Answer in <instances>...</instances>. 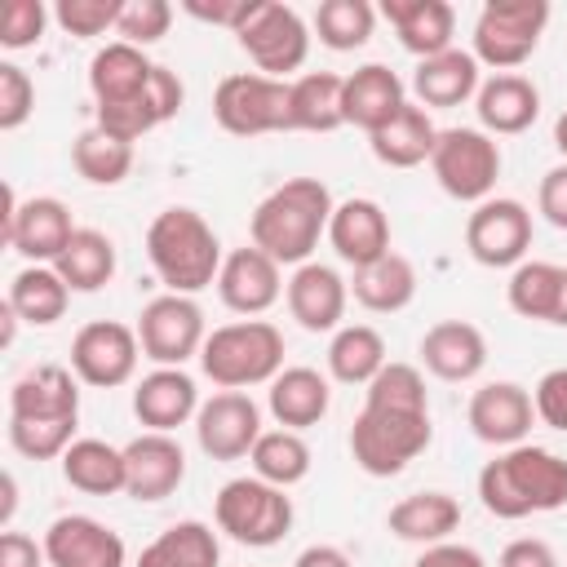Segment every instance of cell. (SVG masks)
<instances>
[{"label": "cell", "mask_w": 567, "mask_h": 567, "mask_svg": "<svg viewBox=\"0 0 567 567\" xmlns=\"http://www.w3.org/2000/svg\"><path fill=\"white\" fill-rule=\"evenodd\" d=\"M416 354H421V368L430 377L456 385V381H474L483 372V363H487V337L470 319H443V323L425 328Z\"/></svg>", "instance_id": "25"}, {"label": "cell", "mask_w": 567, "mask_h": 567, "mask_svg": "<svg viewBox=\"0 0 567 567\" xmlns=\"http://www.w3.org/2000/svg\"><path fill=\"white\" fill-rule=\"evenodd\" d=\"M478 501L492 518L509 523L527 514H554L567 505V461L536 443L505 447L478 470Z\"/></svg>", "instance_id": "5"}, {"label": "cell", "mask_w": 567, "mask_h": 567, "mask_svg": "<svg viewBox=\"0 0 567 567\" xmlns=\"http://www.w3.org/2000/svg\"><path fill=\"white\" fill-rule=\"evenodd\" d=\"M62 478L84 492V496H115L124 492L128 483V470H124V447L106 443V439H75L66 452H62Z\"/></svg>", "instance_id": "35"}, {"label": "cell", "mask_w": 567, "mask_h": 567, "mask_svg": "<svg viewBox=\"0 0 567 567\" xmlns=\"http://www.w3.org/2000/svg\"><path fill=\"white\" fill-rule=\"evenodd\" d=\"M284 301L288 315L306 328V332H337L346 319V301H350V284L323 266V261H306L288 275L284 284Z\"/></svg>", "instance_id": "22"}, {"label": "cell", "mask_w": 567, "mask_h": 567, "mask_svg": "<svg viewBox=\"0 0 567 567\" xmlns=\"http://www.w3.org/2000/svg\"><path fill=\"white\" fill-rule=\"evenodd\" d=\"M252 474L275 483V487H297L310 474V443L297 430H261V439L248 452Z\"/></svg>", "instance_id": "42"}, {"label": "cell", "mask_w": 567, "mask_h": 567, "mask_svg": "<svg viewBox=\"0 0 567 567\" xmlns=\"http://www.w3.org/2000/svg\"><path fill=\"white\" fill-rule=\"evenodd\" d=\"M239 49L252 58V66L270 80H284L288 71H297L310 53V27L292 4L279 0H257L252 18L235 31Z\"/></svg>", "instance_id": "14"}, {"label": "cell", "mask_w": 567, "mask_h": 567, "mask_svg": "<svg viewBox=\"0 0 567 567\" xmlns=\"http://www.w3.org/2000/svg\"><path fill=\"white\" fill-rule=\"evenodd\" d=\"M80 425V377L62 363L22 372L9 390V443L27 461H62Z\"/></svg>", "instance_id": "3"}, {"label": "cell", "mask_w": 567, "mask_h": 567, "mask_svg": "<svg viewBox=\"0 0 567 567\" xmlns=\"http://www.w3.org/2000/svg\"><path fill=\"white\" fill-rule=\"evenodd\" d=\"M80 226L71 221V208L58 195H31L18 199V190L4 182V213H0V235L4 244L27 257L31 266H53L62 248L71 244Z\"/></svg>", "instance_id": "12"}, {"label": "cell", "mask_w": 567, "mask_h": 567, "mask_svg": "<svg viewBox=\"0 0 567 567\" xmlns=\"http://www.w3.org/2000/svg\"><path fill=\"white\" fill-rule=\"evenodd\" d=\"M328 244L332 252L346 261V266H372L377 257L390 252V217L377 199L368 195H350L332 208V221H328Z\"/></svg>", "instance_id": "23"}, {"label": "cell", "mask_w": 567, "mask_h": 567, "mask_svg": "<svg viewBox=\"0 0 567 567\" xmlns=\"http://www.w3.org/2000/svg\"><path fill=\"white\" fill-rule=\"evenodd\" d=\"M501 142L483 128H439L434 155H430V173L443 186V195L461 199V204H483L496 190L501 177Z\"/></svg>", "instance_id": "10"}, {"label": "cell", "mask_w": 567, "mask_h": 567, "mask_svg": "<svg viewBox=\"0 0 567 567\" xmlns=\"http://www.w3.org/2000/svg\"><path fill=\"white\" fill-rule=\"evenodd\" d=\"M89 93L97 128L124 142H137L151 128L168 124L186 102L182 80L168 66L151 62L146 49H133L124 40H111L89 58Z\"/></svg>", "instance_id": "2"}, {"label": "cell", "mask_w": 567, "mask_h": 567, "mask_svg": "<svg viewBox=\"0 0 567 567\" xmlns=\"http://www.w3.org/2000/svg\"><path fill=\"white\" fill-rule=\"evenodd\" d=\"M146 257H151V270L159 275V284L182 297H195L208 284H217V270L226 261L217 230L204 221V213H195L186 204L155 213V221L146 226Z\"/></svg>", "instance_id": "6"}, {"label": "cell", "mask_w": 567, "mask_h": 567, "mask_svg": "<svg viewBox=\"0 0 567 567\" xmlns=\"http://www.w3.org/2000/svg\"><path fill=\"white\" fill-rule=\"evenodd\" d=\"M124 470H128V483L124 492L142 505H155L164 496H173L186 478V452L173 434H155V430H142L137 439L124 443Z\"/></svg>", "instance_id": "21"}, {"label": "cell", "mask_w": 567, "mask_h": 567, "mask_svg": "<svg viewBox=\"0 0 567 567\" xmlns=\"http://www.w3.org/2000/svg\"><path fill=\"white\" fill-rule=\"evenodd\" d=\"M173 27V4L168 0H124V13L115 22V35L133 49H146L155 40H164Z\"/></svg>", "instance_id": "45"}, {"label": "cell", "mask_w": 567, "mask_h": 567, "mask_svg": "<svg viewBox=\"0 0 567 567\" xmlns=\"http://www.w3.org/2000/svg\"><path fill=\"white\" fill-rule=\"evenodd\" d=\"M385 363V337L372 323H341L328 341V377L341 385H368Z\"/></svg>", "instance_id": "36"}, {"label": "cell", "mask_w": 567, "mask_h": 567, "mask_svg": "<svg viewBox=\"0 0 567 567\" xmlns=\"http://www.w3.org/2000/svg\"><path fill=\"white\" fill-rule=\"evenodd\" d=\"M35 111V84L18 62H0V128L13 133Z\"/></svg>", "instance_id": "47"}, {"label": "cell", "mask_w": 567, "mask_h": 567, "mask_svg": "<svg viewBox=\"0 0 567 567\" xmlns=\"http://www.w3.org/2000/svg\"><path fill=\"white\" fill-rule=\"evenodd\" d=\"M332 208H337V199L319 177H288L252 208L248 239L279 266L297 270V266L315 261V248L328 235Z\"/></svg>", "instance_id": "4"}, {"label": "cell", "mask_w": 567, "mask_h": 567, "mask_svg": "<svg viewBox=\"0 0 567 567\" xmlns=\"http://www.w3.org/2000/svg\"><path fill=\"white\" fill-rule=\"evenodd\" d=\"M71 164L89 186H120L133 173V142L106 133V128H84L71 146Z\"/></svg>", "instance_id": "41"}, {"label": "cell", "mask_w": 567, "mask_h": 567, "mask_svg": "<svg viewBox=\"0 0 567 567\" xmlns=\"http://www.w3.org/2000/svg\"><path fill=\"white\" fill-rule=\"evenodd\" d=\"M292 567H354V563H350L346 549H337V545H306V549L292 558Z\"/></svg>", "instance_id": "54"}, {"label": "cell", "mask_w": 567, "mask_h": 567, "mask_svg": "<svg viewBox=\"0 0 567 567\" xmlns=\"http://www.w3.org/2000/svg\"><path fill=\"white\" fill-rule=\"evenodd\" d=\"M53 270L66 279L71 292H97L111 284L115 275V244L111 235L93 230V226H80L71 235V244L62 248V257L53 261Z\"/></svg>", "instance_id": "39"}, {"label": "cell", "mask_w": 567, "mask_h": 567, "mask_svg": "<svg viewBox=\"0 0 567 567\" xmlns=\"http://www.w3.org/2000/svg\"><path fill=\"white\" fill-rule=\"evenodd\" d=\"M199 368L221 390L270 385L284 372V332L270 319H235L208 332Z\"/></svg>", "instance_id": "7"}, {"label": "cell", "mask_w": 567, "mask_h": 567, "mask_svg": "<svg viewBox=\"0 0 567 567\" xmlns=\"http://www.w3.org/2000/svg\"><path fill=\"white\" fill-rule=\"evenodd\" d=\"M381 18L394 27L399 44H403L408 53H416L421 62L452 49L456 9H452L447 0H385V4H381Z\"/></svg>", "instance_id": "28"}, {"label": "cell", "mask_w": 567, "mask_h": 567, "mask_svg": "<svg viewBox=\"0 0 567 567\" xmlns=\"http://www.w3.org/2000/svg\"><path fill=\"white\" fill-rule=\"evenodd\" d=\"M496 567H558V554L549 549V540L540 536H518L501 549Z\"/></svg>", "instance_id": "51"}, {"label": "cell", "mask_w": 567, "mask_h": 567, "mask_svg": "<svg viewBox=\"0 0 567 567\" xmlns=\"http://www.w3.org/2000/svg\"><path fill=\"white\" fill-rule=\"evenodd\" d=\"M350 292H354V301H359L363 310H372V315H399V310H408L412 297H416V266H412L403 252L390 248V252L377 257L372 266H359V270H354Z\"/></svg>", "instance_id": "34"}, {"label": "cell", "mask_w": 567, "mask_h": 567, "mask_svg": "<svg viewBox=\"0 0 567 567\" xmlns=\"http://www.w3.org/2000/svg\"><path fill=\"white\" fill-rule=\"evenodd\" d=\"M532 403H536V416H540L549 430H563V434H567V363H563V368H549V372L536 381Z\"/></svg>", "instance_id": "48"}, {"label": "cell", "mask_w": 567, "mask_h": 567, "mask_svg": "<svg viewBox=\"0 0 567 567\" xmlns=\"http://www.w3.org/2000/svg\"><path fill=\"white\" fill-rule=\"evenodd\" d=\"M49 18L53 13L40 0H9L0 9V44L4 49H31V44H40Z\"/></svg>", "instance_id": "46"}, {"label": "cell", "mask_w": 567, "mask_h": 567, "mask_svg": "<svg viewBox=\"0 0 567 567\" xmlns=\"http://www.w3.org/2000/svg\"><path fill=\"white\" fill-rule=\"evenodd\" d=\"M478 84H483L478 58L470 49H456V44L447 53L416 62V71H412V93H416V106H425V111L461 106L478 93Z\"/></svg>", "instance_id": "27"}, {"label": "cell", "mask_w": 567, "mask_h": 567, "mask_svg": "<svg viewBox=\"0 0 567 567\" xmlns=\"http://www.w3.org/2000/svg\"><path fill=\"white\" fill-rule=\"evenodd\" d=\"M385 527L408 545H439L461 527V501L452 492H412L390 505Z\"/></svg>", "instance_id": "32"}, {"label": "cell", "mask_w": 567, "mask_h": 567, "mask_svg": "<svg viewBox=\"0 0 567 567\" xmlns=\"http://www.w3.org/2000/svg\"><path fill=\"white\" fill-rule=\"evenodd\" d=\"M554 328H567V266H563V288H558V306H554Z\"/></svg>", "instance_id": "56"}, {"label": "cell", "mask_w": 567, "mask_h": 567, "mask_svg": "<svg viewBox=\"0 0 567 567\" xmlns=\"http://www.w3.org/2000/svg\"><path fill=\"white\" fill-rule=\"evenodd\" d=\"M284 266L275 257H266L261 248L244 244L235 252H226L221 270H217V297L226 310L244 315V319H257L266 315L279 297H284Z\"/></svg>", "instance_id": "19"}, {"label": "cell", "mask_w": 567, "mask_h": 567, "mask_svg": "<svg viewBox=\"0 0 567 567\" xmlns=\"http://www.w3.org/2000/svg\"><path fill=\"white\" fill-rule=\"evenodd\" d=\"M558 288H563V266L558 261H518L509 270V284H505V301L518 319H532V323H554V306H558Z\"/></svg>", "instance_id": "40"}, {"label": "cell", "mask_w": 567, "mask_h": 567, "mask_svg": "<svg viewBox=\"0 0 567 567\" xmlns=\"http://www.w3.org/2000/svg\"><path fill=\"white\" fill-rule=\"evenodd\" d=\"M217 563H221L217 532L199 518H182V523L164 527L137 554V567H217Z\"/></svg>", "instance_id": "37"}, {"label": "cell", "mask_w": 567, "mask_h": 567, "mask_svg": "<svg viewBox=\"0 0 567 567\" xmlns=\"http://www.w3.org/2000/svg\"><path fill=\"white\" fill-rule=\"evenodd\" d=\"M412 567H487V558L474 549V545H461V540H439V545H425L416 554Z\"/></svg>", "instance_id": "52"}, {"label": "cell", "mask_w": 567, "mask_h": 567, "mask_svg": "<svg viewBox=\"0 0 567 567\" xmlns=\"http://www.w3.org/2000/svg\"><path fill=\"white\" fill-rule=\"evenodd\" d=\"M536 213H540L549 226L567 230V159L554 164V168L540 177V186H536Z\"/></svg>", "instance_id": "50"}, {"label": "cell", "mask_w": 567, "mask_h": 567, "mask_svg": "<svg viewBox=\"0 0 567 567\" xmlns=\"http://www.w3.org/2000/svg\"><path fill=\"white\" fill-rule=\"evenodd\" d=\"M434 142H439V128L430 120L425 106L408 102L394 120H385L377 133H368V146L372 155L385 164V168H416L434 155Z\"/></svg>", "instance_id": "33"}, {"label": "cell", "mask_w": 567, "mask_h": 567, "mask_svg": "<svg viewBox=\"0 0 567 567\" xmlns=\"http://www.w3.org/2000/svg\"><path fill=\"white\" fill-rule=\"evenodd\" d=\"M465 421H470L478 443L505 452V447L527 443L532 421H536V403H532V394L518 381H487V385H478L470 394Z\"/></svg>", "instance_id": "18"}, {"label": "cell", "mask_w": 567, "mask_h": 567, "mask_svg": "<svg viewBox=\"0 0 567 567\" xmlns=\"http://www.w3.org/2000/svg\"><path fill=\"white\" fill-rule=\"evenodd\" d=\"M44 558L49 567H124L128 549L124 536L89 514H58L44 527Z\"/></svg>", "instance_id": "20"}, {"label": "cell", "mask_w": 567, "mask_h": 567, "mask_svg": "<svg viewBox=\"0 0 567 567\" xmlns=\"http://www.w3.org/2000/svg\"><path fill=\"white\" fill-rule=\"evenodd\" d=\"M137 341H142V359H151L155 368H182L186 359H199L208 341L199 301L182 292L151 297L137 315Z\"/></svg>", "instance_id": "13"}, {"label": "cell", "mask_w": 567, "mask_h": 567, "mask_svg": "<svg viewBox=\"0 0 567 567\" xmlns=\"http://www.w3.org/2000/svg\"><path fill=\"white\" fill-rule=\"evenodd\" d=\"M195 412H199V385L186 368H151L133 385V416L155 434H173L177 425L195 421Z\"/></svg>", "instance_id": "24"}, {"label": "cell", "mask_w": 567, "mask_h": 567, "mask_svg": "<svg viewBox=\"0 0 567 567\" xmlns=\"http://www.w3.org/2000/svg\"><path fill=\"white\" fill-rule=\"evenodd\" d=\"M120 13H124V0H58L53 4V22L75 40L115 31Z\"/></svg>", "instance_id": "44"}, {"label": "cell", "mask_w": 567, "mask_h": 567, "mask_svg": "<svg viewBox=\"0 0 567 567\" xmlns=\"http://www.w3.org/2000/svg\"><path fill=\"white\" fill-rule=\"evenodd\" d=\"M22 323L31 328H49L66 315V301H71V288L66 279L53 270V266H22L9 284V297H4Z\"/></svg>", "instance_id": "38"}, {"label": "cell", "mask_w": 567, "mask_h": 567, "mask_svg": "<svg viewBox=\"0 0 567 567\" xmlns=\"http://www.w3.org/2000/svg\"><path fill=\"white\" fill-rule=\"evenodd\" d=\"M213 518H217V532H226L235 545L270 549L292 532V496L288 487L244 474L221 483V492L213 496Z\"/></svg>", "instance_id": "8"}, {"label": "cell", "mask_w": 567, "mask_h": 567, "mask_svg": "<svg viewBox=\"0 0 567 567\" xmlns=\"http://www.w3.org/2000/svg\"><path fill=\"white\" fill-rule=\"evenodd\" d=\"M346 124V75L306 71L288 80V133H332Z\"/></svg>", "instance_id": "29"}, {"label": "cell", "mask_w": 567, "mask_h": 567, "mask_svg": "<svg viewBox=\"0 0 567 567\" xmlns=\"http://www.w3.org/2000/svg\"><path fill=\"white\" fill-rule=\"evenodd\" d=\"M182 9L190 13V18H199V22H208V27H226L230 35L252 18V9H257V0H182Z\"/></svg>", "instance_id": "49"}, {"label": "cell", "mask_w": 567, "mask_h": 567, "mask_svg": "<svg viewBox=\"0 0 567 567\" xmlns=\"http://www.w3.org/2000/svg\"><path fill=\"white\" fill-rule=\"evenodd\" d=\"M13 509H18V478L4 470V509H0V523H4V532H9V523H13Z\"/></svg>", "instance_id": "55"}, {"label": "cell", "mask_w": 567, "mask_h": 567, "mask_svg": "<svg viewBox=\"0 0 567 567\" xmlns=\"http://www.w3.org/2000/svg\"><path fill=\"white\" fill-rule=\"evenodd\" d=\"M213 120L230 137L288 133V80L261 71H235L213 89Z\"/></svg>", "instance_id": "11"}, {"label": "cell", "mask_w": 567, "mask_h": 567, "mask_svg": "<svg viewBox=\"0 0 567 567\" xmlns=\"http://www.w3.org/2000/svg\"><path fill=\"white\" fill-rule=\"evenodd\" d=\"M315 31L319 44L332 53H354L372 40L377 31V9L368 0H323L315 9Z\"/></svg>", "instance_id": "43"}, {"label": "cell", "mask_w": 567, "mask_h": 567, "mask_svg": "<svg viewBox=\"0 0 567 567\" xmlns=\"http://www.w3.org/2000/svg\"><path fill=\"white\" fill-rule=\"evenodd\" d=\"M549 27V4L545 0H487L474 18V58L478 66H492L496 75L518 71L536 49Z\"/></svg>", "instance_id": "9"}, {"label": "cell", "mask_w": 567, "mask_h": 567, "mask_svg": "<svg viewBox=\"0 0 567 567\" xmlns=\"http://www.w3.org/2000/svg\"><path fill=\"white\" fill-rule=\"evenodd\" d=\"M434 439L425 377L412 363H385L363 385V412L350 425V456L372 478L403 474Z\"/></svg>", "instance_id": "1"}, {"label": "cell", "mask_w": 567, "mask_h": 567, "mask_svg": "<svg viewBox=\"0 0 567 567\" xmlns=\"http://www.w3.org/2000/svg\"><path fill=\"white\" fill-rule=\"evenodd\" d=\"M554 146H558V155L567 159V111L554 120Z\"/></svg>", "instance_id": "57"}, {"label": "cell", "mask_w": 567, "mask_h": 567, "mask_svg": "<svg viewBox=\"0 0 567 567\" xmlns=\"http://www.w3.org/2000/svg\"><path fill=\"white\" fill-rule=\"evenodd\" d=\"M474 115H478V128L492 133V137L527 133L540 115V89L518 71L487 75L474 93Z\"/></svg>", "instance_id": "26"}, {"label": "cell", "mask_w": 567, "mask_h": 567, "mask_svg": "<svg viewBox=\"0 0 567 567\" xmlns=\"http://www.w3.org/2000/svg\"><path fill=\"white\" fill-rule=\"evenodd\" d=\"M403 106H408V89L385 62H363L354 75H346V124L377 133Z\"/></svg>", "instance_id": "31"}, {"label": "cell", "mask_w": 567, "mask_h": 567, "mask_svg": "<svg viewBox=\"0 0 567 567\" xmlns=\"http://www.w3.org/2000/svg\"><path fill=\"white\" fill-rule=\"evenodd\" d=\"M40 563H49L44 558V545H35L27 532H4L0 536V567H40Z\"/></svg>", "instance_id": "53"}, {"label": "cell", "mask_w": 567, "mask_h": 567, "mask_svg": "<svg viewBox=\"0 0 567 567\" xmlns=\"http://www.w3.org/2000/svg\"><path fill=\"white\" fill-rule=\"evenodd\" d=\"M465 248L487 270H514L532 248V208L509 195L474 204V213L465 217Z\"/></svg>", "instance_id": "15"}, {"label": "cell", "mask_w": 567, "mask_h": 567, "mask_svg": "<svg viewBox=\"0 0 567 567\" xmlns=\"http://www.w3.org/2000/svg\"><path fill=\"white\" fill-rule=\"evenodd\" d=\"M137 359H142V341L137 328L128 323L93 319L71 337V372L93 390H115L133 381Z\"/></svg>", "instance_id": "16"}, {"label": "cell", "mask_w": 567, "mask_h": 567, "mask_svg": "<svg viewBox=\"0 0 567 567\" xmlns=\"http://www.w3.org/2000/svg\"><path fill=\"white\" fill-rule=\"evenodd\" d=\"M266 408H270V416L284 425V430H310V425H319L323 416H328V408H332V385H328V377L323 372H315V368H284L275 381H270V390H266Z\"/></svg>", "instance_id": "30"}, {"label": "cell", "mask_w": 567, "mask_h": 567, "mask_svg": "<svg viewBox=\"0 0 567 567\" xmlns=\"http://www.w3.org/2000/svg\"><path fill=\"white\" fill-rule=\"evenodd\" d=\"M261 439V408L244 390H217L195 412V443L208 461H239Z\"/></svg>", "instance_id": "17"}]
</instances>
